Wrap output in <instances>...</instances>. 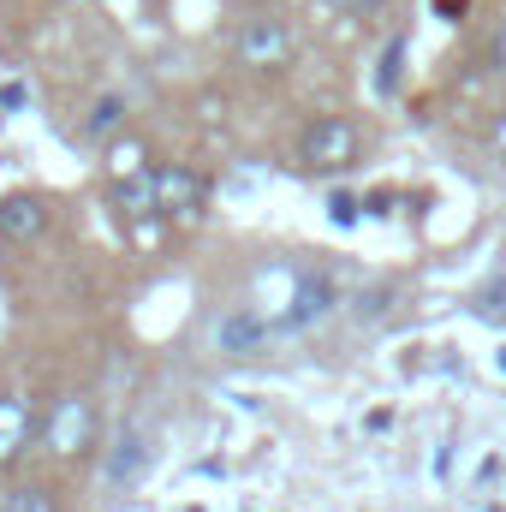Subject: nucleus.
Instances as JSON below:
<instances>
[{
  "instance_id": "nucleus-3",
  "label": "nucleus",
  "mask_w": 506,
  "mask_h": 512,
  "mask_svg": "<svg viewBox=\"0 0 506 512\" xmlns=\"http://www.w3.org/2000/svg\"><path fill=\"white\" fill-rule=\"evenodd\" d=\"M239 60L256 66V72L286 66V60H292V30H286L280 18H251V24L239 30Z\"/></svg>"
},
{
  "instance_id": "nucleus-11",
  "label": "nucleus",
  "mask_w": 506,
  "mask_h": 512,
  "mask_svg": "<svg viewBox=\"0 0 506 512\" xmlns=\"http://www.w3.org/2000/svg\"><path fill=\"white\" fill-rule=\"evenodd\" d=\"M0 512H60V501H54L48 483H24V489L0 495Z\"/></svg>"
},
{
  "instance_id": "nucleus-1",
  "label": "nucleus",
  "mask_w": 506,
  "mask_h": 512,
  "mask_svg": "<svg viewBox=\"0 0 506 512\" xmlns=\"http://www.w3.org/2000/svg\"><path fill=\"white\" fill-rule=\"evenodd\" d=\"M90 441H96V405H90L84 393L54 399V411H48V423H42V447H48L54 459H78V453H90Z\"/></svg>"
},
{
  "instance_id": "nucleus-10",
  "label": "nucleus",
  "mask_w": 506,
  "mask_h": 512,
  "mask_svg": "<svg viewBox=\"0 0 506 512\" xmlns=\"http://www.w3.org/2000/svg\"><path fill=\"white\" fill-rule=\"evenodd\" d=\"M268 334H274V322H262V316H227L221 322V346L227 352H245V346L268 340Z\"/></svg>"
},
{
  "instance_id": "nucleus-9",
  "label": "nucleus",
  "mask_w": 506,
  "mask_h": 512,
  "mask_svg": "<svg viewBox=\"0 0 506 512\" xmlns=\"http://www.w3.org/2000/svg\"><path fill=\"white\" fill-rule=\"evenodd\" d=\"M120 126H126V102H120V96H102V102L90 108V120H84V137H90V143H114Z\"/></svg>"
},
{
  "instance_id": "nucleus-7",
  "label": "nucleus",
  "mask_w": 506,
  "mask_h": 512,
  "mask_svg": "<svg viewBox=\"0 0 506 512\" xmlns=\"http://www.w3.org/2000/svg\"><path fill=\"white\" fill-rule=\"evenodd\" d=\"M114 203H120V215H131V221L155 215V167L137 173V179H120V185H114Z\"/></svg>"
},
{
  "instance_id": "nucleus-6",
  "label": "nucleus",
  "mask_w": 506,
  "mask_h": 512,
  "mask_svg": "<svg viewBox=\"0 0 506 512\" xmlns=\"http://www.w3.org/2000/svg\"><path fill=\"white\" fill-rule=\"evenodd\" d=\"M30 447V405L18 393H0V465H12Z\"/></svg>"
},
{
  "instance_id": "nucleus-5",
  "label": "nucleus",
  "mask_w": 506,
  "mask_h": 512,
  "mask_svg": "<svg viewBox=\"0 0 506 512\" xmlns=\"http://www.w3.org/2000/svg\"><path fill=\"white\" fill-rule=\"evenodd\" d=\"M48 233V203L30 197V191H6L0 197V239L6 245H30Z\"/></svg>"
},
{
  "instance_id": "nucleus-8",
  "label": "nucleus",
  "mask_w": 506,
  "mask_h": 512,
  "mask_svg": "<svg viewBox=\"0 0 506 512\" xmlns=\"http://www.w3.org/2000/svg\"><path fill=\"white\" fill-rule=\"evenodd\" d=\"M137 173H149V149L137 137H114L108 143V179L120 185V179H137Z\"/></svg>"
},
{
  "instance_id": "nucleus-4",
  "label": "nucleus",
  "mask_w": 506,
  "mask_h": 512,
  "mask_svg": "<svg viewBox=\"0 0 506 512\" xmlns=\"http://www.w3.org/2000/svg\"><path fill=\"white\" fill-rule=\"evenodd\" d=\"M203 179L191 173V167H155V215H167V221H191L197 209H203Z\"/></svg>"
},
{
  "instance_id": "nucleus-14",
  "label": "nucleus",
  "mask_w": 506,
  "mask_h": 512,
  "mask_svg": "<svg viewBox=\"0 0 506 512\" xmlns=\"http://www.w3.org/2000/svg\"><path fill=\"white\" fill-rule=\"evenodd\" d=\"M0 108H6V114L24 108V84H6V90H0Z\"/></svg>"
},
{
  "instance_id": "nucleus-15",
  "label": "nucleus",
  "mask_w": 506,
  "mask_h": 512,
  "mask_svg": "<svg viewBox=\"0 0 506 512\" xmlns=\"http://www.w3.org/2000/svg\"><path fill=\"white\" fill-rule=\"evenodd\" d=\"M489 149H495V155H501V161H506V114H501V120H495V131H489Z\"/></svg>"
},
{
  "instance_id": "nucleus-12",
  "label": "nucleus",
  "mask_w": 506,
  "mask_h": 512,
  "mask_svg": "<svg viewBox=\"0 0 506 512\" xmlns=\"http://www.w3.org/2000/svg\"><path fill=\"white\" fill-rule=\"evenodd\" d=\"M137 471H143V435H126L120 453H114V477L126 483V477H137Z\"/></svg>"
},
{
  "instance_id": "nucleus-16",
  "label": "nucleus",
  "mask_w": 506,
  "mask_h": 512,
  "mask_svg": "<svg viewBox=\"0 0 506 512\" xmlns=\"http://www.w3.org/2000/svg\"><path fill=\"white\" fill-rule=\"evenodd\" d=\"M340 6H358V0H340Z\"/></svg>"
},
{
  "instance_id": "nucleus-13",
  "label": "nucleus",
  "mask_w": 506,
  "mask_h": 512,
  "mask_svg": "<svg viewBox=\"0 0 506 512\" xmlns=\"http://www.w3.org/2000/svg\"><path fill=\"white\" fill-rule=\"evenodd\" d=\"M489 66H495V72L506 78V24L495 30V36H489Z\"/></svg>"
},
{
  "instance_id": "nucleus-2",
  "label": "nucleus",
  "mask_w": 506,
  "mask_h": 512,
  "mask_svg": "<svg viewBox=\"0 0 506 512\" xmlns=\"http://www.w3.org/2000/svg\"><path fill=\"white\" fill-rule=\"evenodd\" d=\"M298 155H304V167H316V173L352 167V161H358V126H352V120H340V114H328V120L304 126Z\"/></svg>"
}]
</instances>
